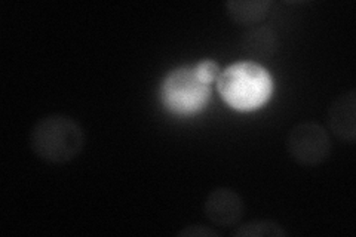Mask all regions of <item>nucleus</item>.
Returning a JSON list of instances; mask_svg holds the SVG:
<instances>
[{
  "label": "nucleus",
  "instance_id": "obj_6",
  "mask_svg": "<svg viewBox=\"0 0 356 237\" xmlns=\"http://www.w3.org/2000/svg\"><path fill=\"white\" fill-rule=\"evenodd\" d=\"M330 131L340 141L355 142L356 140V92L355 89L339 95L327 111Z\"/></svg>",
  "mask_w": 356,
  "mask_h": 237
},
{
  "label": "nucleus",
  "instance_id": "obj_3",
  "mask_svg": "<svg viewBox=\"0 0 356 237\" xmlns=\"http://www.w3.org/2000/svg\"><path fill=\"white\" fill-rule=\"evenodd\" d=\"M211 98V85L199 76L196 65H183L165 76L161 85L163 107L175 116H195Z\"/></svg>",
  "mask_w": 356,
  "mask_h": 237
},
{
  "label": "nucleus",
  "instance_id": "obj_2",
  "mask_svg": "<svg viewBox=\"0 0 356 237\" xmlns=\"http://www.w3.org/2000/svg\"><path fill=\"white\" fill-rule=\"evenodd\" d=\"M222 101L242 113L261 108L273 94V79L254 61H241L222 70L216 82Z\"/></svg>",
  "mask_w": 356,
  "mask_h": 237
},
{
  "label": "nucleus",
  "instance_id": "obj_10",
  "mask_svg": "<svg viewBox=\"0 0 356 237\" xmlns=\"http://www.w3.org/2000/svg\"><path fill=\"white\" fill-rule=\"evenodd\" d=\"M180 237H220L221 233L208 227V225H200V224H192L186 225L184 229L177 233Z\"/></svg>",
  "mask_w": 356,
  "mask_h": 237
},
{
  "label": "nucleus",
  "instance_id": "obj_5",
  "mask_svg": "<svg viewBox=\"0 0 356 237\" xmlns=\"http://www.w3.org/2000/svg\"><path fill=\"white\" fill-rule=\"evenodd\" d=\"M204 213L217 227H235L243 217L245 203L238 191L229 187H217L207 196Z\"/></svg>",
  "mask_w": 356,
  "mask_h": 237
},
{
  "label": "nucleus",
  "instance_id": "obj_8",
  "mask_svg": "<svg viewBox=\"0 0 356 237\" xmlns=\"http://www.w3.org/2000/svg\"><path fill=\"white\" fill-rule=\"evenodd\" d=\"M270 2L267 0H232L226 3L227 15L239 26L252 27L269 14Z\"/></svg>",
  "mask_w": 356,
  "mask_h": 237
},
{
  "label": "nucleus",
  "instance_id": "obj_9",
  "mask_svg": "<svg viewBox=\"0 0 356 237\" xmlns=\"http://www.w3.org/2000/svg\"><path fill=\"white\" fill-rule=\"evenodd\" d=\"M232 234L236 237H284L288 236V231L276 221L252 220L241 224Z\"/></svg>",
  "mask_w": 356,
  "mask_h": 237
},
{
  "label": "nucleus",
  "instance_id": "obj_4",
  "mask_svg": "<svg viewBox=\"0 0 356 237\" xmlns=\"http://www.w3.org/2000/svg\"><path fill=\"white\" fill-rule=\"evenodd\" d=\"M285 147L297 165L314 167L328 159L332 144L324 126L316 122H302L288 131Z\"/></svg>",
  "mask_w": 356,
  "mask_h": 237
},
{
  "label": "nucleus",
  "instance_id": "obj_1",
  "mask_svg": "<svg viewBox=\"0 0 356 237\" xmlns=\"http://www.w3.org/2000/svg\"><path fill=\"white\" fill-rule=\"evenodd\" d=\"M30 149L40 161L64 165L79 157L85 149L83 128L72 116L52 113L40 117L30 131Z\"/></svg>",
  "mask_w": 356,
  "mask_h": 237
},
{
  "label": "nucleus",
  "instance_id": "obj_7",
  "mask_svg": "<svg viewBox=\"0 0 356 237\" xmlns=\"http://www.w3.org/2000/svg\"><path fill=\"white\" fill-rule=\"evenodd\" d=\"M241 47L243 54L255 61L270 60L277 52L280 42L270 27H252L243 33Z\"/></svg>",
  "mask_w": 356,
  "mask_h": 237
}]
</instances>
